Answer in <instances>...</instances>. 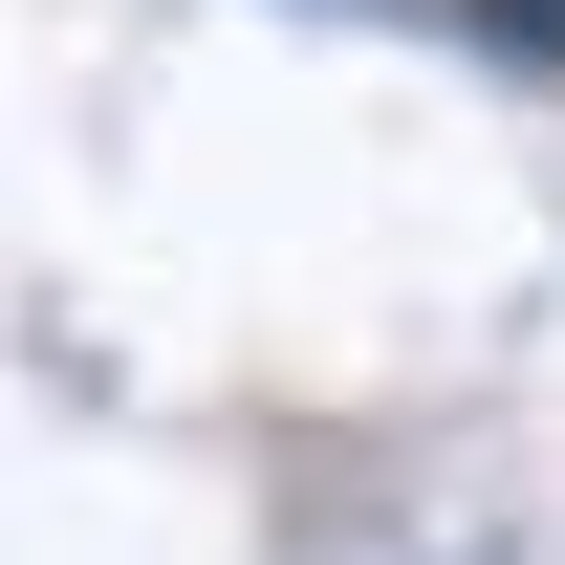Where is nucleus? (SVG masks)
I'll return each mask as SVG.
<instances>
[{
	"label": "nucleus",
	"mask_w": 565,
	"mask_h": 565,
	"mask_svg": "<svg viewBox=\"0 0 565 565\" xmlns=\"http://www.w3.org/2000/svg\"><path fill=\"white\" fill-rule=\"evenodd\" d=\"M479 22H500V44H565V0H479Z\"/></svg>",
	"instance_id": "1"
}]
</instances>
